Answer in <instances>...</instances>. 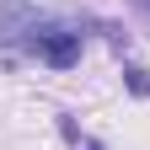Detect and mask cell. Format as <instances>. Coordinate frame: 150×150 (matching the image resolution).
Instances as JSON below:
<instances>
[{
	"label": "cell",
	"mask_w": 150,
	"mask_h": 150,
	"mask_svg": "<svg viewBox=\"0 0 150 150\" xmlns=\"http://www.w3.org/2000/svg\"><path fill=\"white\" fill-rule=\"evenodd\" d=\"M32 48H38V59H43V64L70 70L75 59H81V32H70V27H43Z\"/></svg>",
	"instance_id": "cell-2"
},
{
	"label": "cell",
	"mask_w": 150,
	"mask_h": 150,
	"mask_svg": "<svg viewBox=\"0 0 150 150\" xmlns=\"http://www.w3.org/2000/svg\"><path fill=\"white\" fill-rule=\"evenodd\" d=\"M129 6H134V11L145 16V22H150V0H129Z\"/></svg>",
	"instance_id": "cell-3"
},
{
	"label": "cell",
	"mask_w": 150,
	"mask_h": 150,
	"mask_svg": "<svg viewBox=\"0 0 150 150\" xmlns=\"http://www.w3.org/2000/svg\"><path fill=\"white\" fill-rule=\"evenodd\" d=\"M38 32H43L38 6H27V0H0V48H11V43H38Z\"/></svg>",
	"instance_id": "cell-1"
}]
</instances>
